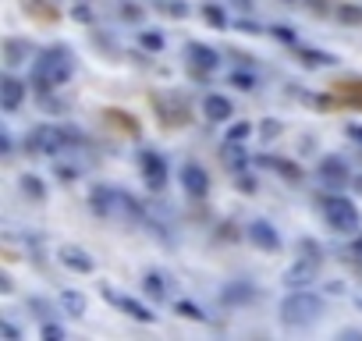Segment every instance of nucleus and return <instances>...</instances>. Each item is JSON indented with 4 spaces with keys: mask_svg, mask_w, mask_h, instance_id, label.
<instances>
[{
    "mask_svg": "<svg viewBox=\"0 0 362 341\" xmlns=\"http://www.w3.org/2000/svg\"><path fill=\"white\" fill-rule=\"evenodd\" d=\"M71 54L64 50V47H54V50H47L36 64H32V82H36V89H57V85H64L71 78Z\"/></svg>",
    "mask_w": 362,
    "mask_h": 341,
    "instance_id": "f257e3e1",
    "label": "nucleus"
},
{
    "mask_svg": "<svg viewBox=\"0 0 362 341\" xmlns=\"http://www.w3.org/2000/svg\"><path fill=\"white\" fill-rule=\"evenodd\" d=\"M324 316V302L309 292H295L281 302V324L284 327H309Z\"/></svg>",
    "mask_w": 362,
    "mask_h": 341,
    "instance_id": "f03ea898",
    "label": "nucleus"
},
{
    "mask_svg": "<svg viewBox=\"0 0 362 341\" xmlns=\"http://www.w3.org/2000/svg\"><path fill=\"white\" fill-rule=\"evenodd\" d=\"M324 217L341 234H355L359 231V210L348 199H341V196H327L324 199Z\"/></svg>",
    "mask_w": 362,
    "mask_h": 341,
    "instance_id": "7ed1b4c3",
    "label": "nucleus"
},
{
    "mask_svg": "<svg viewBox=\"0 0 362 341\" xmlns=\"http://www.w3.org/2000/svg\"><path fill=\"white\" fill-rule=\"evenodd\" d=\"M316 270H319V256L313 252V256H302L298 263H291V267L284 270V277H281V281H284L288 288H306V285H313Z\"/></svg>",
    "mask_w": 362,
    "mask_h": 341,
    "instance_id": "20e7f679",
    "label": "nucleus"
},
{
    "mask_svg": "<svg viewBox=\"0 0 362 341\" xmlns=\"http://www.w3.org/2000/svg\"><path fill=\"white\" fill-rule=\"evenodd\" d=\"M64 139H68V132H60L57 124H43L29 135V149L32 153H57V149L64 146Z\"/></svg>",
    "mask_w": 362,
    "mask_h": 341,
    "instance_id": "39448f33",
    "label": "nucleus"
},
{
    "mask_svg": "<svg viewBox=\"0 0 362 341\" xmlns=\"http://www.w3.org/2000/svg\"><path fill=\"white\" fill-rule=\"evenodd\" d=\"M103 298H106L111 306H117L121 313H128L132 320H142V324H153V320H157L142 302H135V298H128V295H121V292H114V288H103Z\"/></svg>",
    "mask_w": 362,
    "mask_h": 341,
    "instance_id": "423d86ee",
    "label": "nucleus"
},
{
    "mask_svg": "<svg viewBox=\"0 0 362 341\" xmlns=\"http://www.w3.org/2000/svg\"><path fill=\"white\" fill-rule=\"evenodd\" d=\"M181 185L192 199H203L206 196V188H210V178H206V170L196 167V164H185L181 167Z\"/></svg>",
    "mask_w": 362,
    "mask_h": 341,
    "instance_id": "0eeeda50",
    "label": "nucleus"
},
{
    "mask_svg": "<svg viewBox=\"0 0 362 341\" xmlns=\"http://www.w3.org/2000/svg\"><path fill=\"white\" fill-rule=\"evenodd\" d=\"M142 170H146V182H149V188H163V182H167V164H163V157H157V153H142Z\"/></svg>",
    "mask_w": 362,
    "mask_h": 341,
    "instance_id": "6e6552de",
    "label": "nucleus"
},
{
    "mask_svg": "<svg viewBox=\"0 0 362 341\" xmlns=\"http://www.w3.org/2000/svg\"><path fill=\"white\" fill-rule=\"evenodd\" d=\"M57 256H60V263L68 267V270H75V274H89V270H93L89 252H85V249H78V245H64Z\"/></svg>",
    "mask_w": 362,
    "mask_h": 341,
    "instance_id": "1a4fd4ad",
    "label": "nucleus"
},
{
    "mask_svg": "<svg viewBox=\"0 0 362 341\" xmlns=\"http://www.w3.org/2000/svg\"><path fill=\"white\" fill-rule=\"evenodd\" d=\"M319 182H327V185H345L348 182V167L341 157H327L324 164H319Z\"/></svg>",
    "mask_w": 362,
    "mask_h": 341,
    "instance_id": "9d476101",
    "label": "nucleus"
},
{
    "mask_svg": "<svg viewBox=\"0 0 362 341\" xmlns=\"http://www.w3.org/2000/svg\"><path fill=\"white\" fill-rule=\"evenodd\" d=\"M203 114H206L210 121H227V118L234 114V107H231V100H227V96L210 93V96L203 100Z\"/></svg>",
    "mask_w": 362,
    "mask_h": 341,
    "instance_id": "9b49d317",
    "label": "nucleus"
},
{
    "mask_svg": "<svg viewBox=\"0 0 362 341\" xmlns=\"http://www.w3.org/2000/svg\"><path fill=\"white\" fill-rule=\"evenodd\" d=\"M21 100H25V85L18 78H4L0 82V103H4V111H18Z\"/></svg>",
    "mask_w": 362,
    "mask_h": 341,
    "instance_id": "f8f14e48",
    "label": "nucleus"
},
{
    "mask_svg": "<svg viewBox=\"0 0 362 341\" xmlns=\"http://www.w3.org/2000/svg\"><path fill=\"white\" fill-rule=\"evenodd\" d=\"M29 54H32V43H29V39H8V43H4V60H8V68L25 64Z\"/></svg>",
    "mask_w": 362,
    "mask_h": 341,
    "instance_id": "ddd939ff",
    "label": "nucleus"
},
{
    "mask_svg": "<svg viewBox=\"0 0 362 341\" xmlns=\"http://www.w3.org/2000/svg\"><path fill=\"white\" fill-rule=\"evenodd\" d=\"M188 60L196 64L199 72H213L217 68V50L203 47V43H188Z\"/></svg>",
    "mask_w": 362,
    "mask_h": 341,
    "instance_id": "4468645a",
    "label": "nucleus"
},
{
    "mask_svg": "<svg viewBox=\"0 0 362 341\" xmlns=\"http://www.w3.org/2000/svg\"><path fill=\"white\" fill-rule=\"evenodd\" d=\"M249 234H252V242H256V245H263V249H277V231H273L267 221H256V224L249 228Z\"/></svg>",
    "mask_w": 362,
    "mask_h": 341,
    "instance_id": "2eb2a0df",
    "label": "nucleus"
},
{
    "mask_svg": "<svg viewBox=\"0 0 362 341\" xmlns=\"http://www.w3.org/2000/svg\"><path fill=\"white\" fill-rule=\"evenodd\" d=\"M142 292H146L149 298H157V302H163V298L170 295V292H167V285H163V277H160V274H146V277H142Z\"/></svg>",
    "mask_w": 362,
    "mask_h": 341,
    "instance_id": "dca6fc26",
    "label": "nucleus"
},
{
    "mask_svg": "<svg viewBox=\"0 0 362 341\" xmlns=\"http://www.w3.org/2000/svg\"><path fill=\"white\" fill-rule=\"evenodd\" d=\"M57 302L64 306V313H71V316H82L85 313V295H78V292H60Z\"/></svg>",
    "mask_w": 362,
    "mask_h": 341,
    "instance_id": "f3484780",
    "label": "nucleus"
},
{
    "mask_svg": "<svg viewBox=\"0 0 362 341\" xmlns=\"http://www.w3.org/2000/svg\"><path fill=\"white\" fill-rule=\"evenodd\" d=\"M224 160H227L234 170H242V167H245V153H242V146L227 139V146H224Z\"/></svg>",
    "mask_w": 362,
    "mask_h": 341,
    "instance_id": "a211bd4d",
    "label": "nucleus"
},
{
    "mask_svg": "<svg viewBox=\"0 0 362 341\" xmlns=\"http://www.w3.org/2000/svg\"><path fill=\"white\" fill-rule=\"evenodd\" d=\"M157 8L167 11V14H174V18H185V14H188V4H185V0H157Z\"/></svg>",
    "mask_w": 362,
    "mask_h": 341,
    "instance_id": "6ab92c4d",
    "label": "nucleus"
},
{
    "mask_svg": "<svg viewBox=\"0 0 362 341\" xmlns=\"http://www.w3.org/2000/svg\"><path fill=\"white\" fill-rule=\"evenodd\" d=\"M337 18L345 21V25H362V11H359V8H348V4H341Z\"/></svg>",
    "mask_w": 362,
    "mask_h": 341,
    "instance_id": "aec40b11",
    "label": "nucleus"
},
{
    "mask_svg": "<svg viewBox=\"0 0 362 341\" xmlns=\"http://www.w3.org/2000/svg\"><path fill=\"white\" fill-rule=\"evenodd\" d=\"M21 188H25V192H29V196H32L36 203H39L43 196H47V192H43V185H39L36 178H29V175H25V178H21Z\"/></svg>",
    "mask_w": 362,
    "mask_h": 341,
    "instance_id": "412c9836",
    "label": "nucleus"
},
{
    "mask_svg": "<svg viewBox=\"0 0 362 341\" xmlns=\"http://www.w3.org/2000/svg\"><path fill=\"white\" fill-rule=\"evenodd\" d=\"M302 60H306V64H316V68H319V64H334V57L319 54V50H306V54H302Z\"/></svg>",
    "mask_w": 362,
    "mask_h": 341,
    "instance_id": "4be33fe9",
    "label": "nucleus"
},
{
    "mask_svg": "<svg viewBox=\"0 0 362 341\" xmlns=\"http://www.w3.org/2000/svg\"><path fill=\"white\" fill-rule=\"evenodd\" d=\"M178 309H181V313H185V316H188V320H203V316H206V313H203V309H196V306H192V302H181V306H178Z\"/></svg>",
    "mask_w": 362,
    "mask_h": 341,
    "instance_id": "5701e85b",
    "label": "nucleus"
},
{
    "mask_svg": "<svg viewBox=\"0 0 362 341\" xmlns=\"http://www.w3.org/2000/svg\"><path fill=\"white\" fill-rule=\"evenodd\" d=\"M231 82L238 85V89H252V85H256V78H252V75H231Z\"/></svg>",
    "mask_w": 362,
    "mask_h": 341,
    "instance_id": "b1692460",
    "label": "nucleus"
},
{
    "mask_svg": "<svg viewBox=\"0 0 362 341\" xmlns=\"http://www.w3.org/2000/svg\"><path fill=\"white\" fill-rule=\"evenodd\" d=\"M245 135H249V124H234V128H231V135H227V139H231V142H242Z\"/></svg>",
    "mask_w": 362,
    "mask_h": 341,
    "instance_id": "393cba45",
    "label": "nucleus"
},
{
    "mask_svg": "<svg viewBox=\"0 0 362 341\" xmlns=\"http://www.w3.org/2000/svg\"><path fill=\"white\" fill-rule=\"evenodd\" d=\"M273 36H277V39H284V43H291V39H295V32H291L288 25H277V29H273Z\"/></svg>",
    "mask_w": 362,
    "mask_h": 341,
    "instance_id": "a878e982",
    "label": "nucleus"
},
{
    "mask_svg": "<svg viewBox=\"0 0 362 341\" xmlns=\"http://www.w3.org/2000/svg\"><path fill=\"white\" fill-rule=\"evenodd\" d=\"M43 338H57V341H60V338H64V331H60V327H54V324H47V327H43Z\"/></svg>",
    "mask_w": 362,
    "mask_h": 341,
    "instance_id": "bb28decb",
    "label": "nucleus"
},
{
    "mask_svg": "<svg viewBox=\"0 0 362 341\" xmlns=\"http://www.w3.org/2000/svg\"><path fill=\"white\" fill-rule=\"evenodd\" d=\"M206 18H210V21H217V25H224V14H220L217 8H206Z\"/></svg>",
    "mask_w": 362,
    "mask_h": 341,
    "instance_id": "cd10ccee",
    "label": "nucleus"
},
{
    "mask_svg": "<svg viewBox=\"0 0 362 341\" xmlns=\"http://www.w3.org/2000/svg\"><path fill=\"white\" fill-rule=\"evenodd\" d=\"M227 4H234L238 11H249V8H252V0H227Z\"/></svg>",
    "mask_w": 362,
    "mask_h": 341,
    "instance_id": "c85d7f7f",
    "label": "nucleus"
},
{
    "mask_svg": "<svg viewBox=\"0 0 362 341\" xmlns=\"http://www.w3.org/2000/svg\"><path fill=\"white\" fill-rule=\"evenodd\" d=\"M142 43H146V47H153V50H157V47H160V36H142Z\"/></svg>",
    "mask_w": 362,
    "mask_h": 341,
    "instance_id": "c756f323",
    "label": "nucleus"
},
{
    "mask_svg": "<svg viewBox=\"0 0 362 341\" xmlns=\"http://www.w3.org/2000/svg\"><path fill=\"white\" fill-rule=\"evenodd\" d=\"M348 135H352V139H359V142H362V124H352V128H348Z\"/></svg>",
    "mask_w": 362,
    "mask_h": 341,
    "instance_id": "7c9ffc66",
    "label": "nucleus"
},
{
    "mask_svg": "<svg viewBox=\"0 0 362 341\" xmlns=\"http://www.w3.org/2000/svg\"><path fill=\"white\" fill-rule=\"evenodd\" d=\"M0 331H4V338H11V341H14V338H18V331H14V327H11V324H4V327H0Z\"/></svg>",
    "mask_w": 362,
    "mask_h": 341,
    "instance_id": "2f4dec72",
    "label": "nucleus"
},
{
    "mask_svg": "<svg viewBox=\"0 0 362 341\" xmlns=\"http://www.w3.org/2000/svg\"><path fill=\"white\" fill-rule=\"evenodd\" d=\"M355 185H359V188H362V178H359V182H355Z\"/></svg>",
    "mask_w": 362,
    "mask_h": 341,
    "instance_id": "473e14b6",
    "label": "nucleus"
},
{
    "mask_svg": "<svg viewBox=\"0 0 362 341\" xmlns=\"http://www.w3.org/2000/svg\"><path fill=\"white\" fill-rule=\"evenodd\" d=\"M288 4H295V0H288Z\"/></svg>",
    "mask_w": 362,
    "mask_h": 341,
    "instance_id": "72a5a7b5",
    "label": "nucleus"
}]
</instances>
